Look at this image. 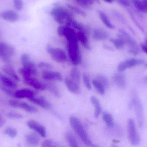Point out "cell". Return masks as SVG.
I'll return each mask as SVG.
<instances>
[{
    "mask_svg": "<svg viewBox=\"0 0 147 147\" xmlns=\"http://www.w3.org/2000/svg\"><path fill=\"white\" fill-rule=\"evenodd\" d=\"M65 24L66 26L70 27L74 30L76 29L78 31H86L85 28L84 26L74 20L73 17L68 19L65 22Z\"/></svg>",
    "mask_w": 147,
    "mask_h": 147,
    "instance_id": "obj_25",
    "label": "cell"
},
{
    "mask_svg": "<svg viewBox=\"0 0 147 147\" xmlns=\"http://www.w3.org/2000/svg\"><path fill=\"white\" fill-rule=\"evenodd\" d=\"M0 16L5 20L11 22L17 21L19 19V16L16 12L13 10H9L3 11L0 14Z\"/></svg>",
    "mask_w": 147,
    "mask_h": 147,
    "instance_id": "obj_15",
    "label": "cell"
},
{
    "mask_svg": "<svg viewBox=\"0 0 147 147\" xmlns=\"http://www.w3.org/2000/svg\"><path fill=\"white\" fill-rule=\"evenodd\" d=\"M103 1H105V2L107 3H112L114 0H103Z\"/></svg>",
    "mask_w": 147,
    "mask_h": 147,
    "instance_id": "obj_48",
    "label": "cell"
},
{
    "mask_svg": "<svg viewBox=\"0 0 147 147\" xmlns=\"http://www.w3.org/2000/svg\"><path fill=\"white\" fill-rule=\"evenodd\" d=\"M15 51L13 46L7 43L0 42V58L6 62H9L14 55Z\"/></svg>",
    "mask_w": 147,
    "mask_h": 147,
    "instance_id": "obj_6",
    "label": "cell"
},
{
    "mask_svg": "<svg viewBox=\"0 0 147 147\" xmlns=\"http://www.w3.org/2000/svg\"><path fill=\"white\" fill-rule=\"evenodd\" d=\"M93 1H94L96 2L97 3H99V0H93Z\"/></svg>",
    "mask_w": 147,
    "mask_h": 147,
    "instance_id": "obj_50",
    "label": "cell"
},
{
    "mask_svg": "<svg viewBox=\"0 0 147 147\" xmlns=\"http://www.w3.org/2000/svg\"><path fill=\"white\" fill-rule=\"evenodd\" d=\"M83 79L84 83L86 89H87L90 90L91 89V84L90 80L89 75L86 72L83 73Z\"/></svg>",
    "mask_w": 147,
    "mask_h": 147,
    "instance_id": "obj_41",
    "label": "cell"
},
{
    "mask_svg": "<svg viewBox=\"0 0 147 147\" xmlns=\"http://www.w3.org/2000/svg\"><path fill=\"white\" fill-rule=\"evenodd\" d=\"M102 117L103 120L104 121L107 127H114V119L111 114L105 111L103 113Z\"/></svg>",
    "mask_w": 147,
    "mask_h": 147,
    "instance_id": "obj_30",
    "label": "cell"
},
{
    "mask_svg": "<svg viewBox=\"0 0 147 147\" xmlns=\"http://www.w3.org/2000/svg\"><path fill=\"white\" fill-rule=\"evenodd\" d=\"M136 8L142 13H147L146 9L142 0H130Z\"/></svg>",
    "mask_w": 147,
    "mask_h": 147,
    "instance_id": "obj_31",
    "label": "cell"
},
{
    "mask_svg": "<svg viewBox=\"0 0 147 147\" xmlns=\"http://www.w3.org/2000/svg\"><path fill=\"white\" fill-rule=\"evenodd\" d=\"M66 46L71 63L75 66L80 64L81 62V55L78 41H67Z\"/></svg>",
    "mask_w": 147,
    "mask_h": 147,
    "instance_id": "obj_3",
    "label": "cell"
},
{
    "mask_svg": "<svg viewBox=\"0 0 147 147\" xmlns=\"http://www.w3.org/2000/svg\"><path fill=\"white\" fill-rule=\"evenodd\" d=\"M70 77L76 83L80 84V73L78 69L75 67L72 68L71 71Z\"/></svg>",
    "mask_w": 147,
    "mask_h": 147,
    "instance_id": "obj_32",
    "label": "cell"
},
{
    "mask_svg": "<svg viewBox=\"0 0 147 147\" xmlns=\"http://www.w3.org/2000/svg\"><path fill=\"white\" fill-rule=\"evenodd\" d=\"M21 61L23 68L29 71L32 76L38 75L37 67L34 62L27 54H23L21 57Z\"/></svg>",
    "mask_w": 147,
    "mask_h": 147,
    "instance_id": "obj_8",
    "label": "cell"
},
{
    "mask_svg": "<svg viewBox=\"0 0 147 147\" xmlns=\"http://www.w3.org/2000/svg\"><path fill=\"white\" fill-rule=\"evenodd\" d=\"M144 63V60H143L137 58L128 59L119 64L117 66V70L119 72L124 71L128 68H132Z\"/></svg>",
    "mask_w": 147,
    "mask_h": 147,
    "instance_id": "obj_10",
    "label": "cell"
},
{
    "mask_svg": "<svg viewBox=\"0 0 147 147\" xmlns=\"http://www.w3.org/2000/svg\"><path fill=\"white\" fill-rule=\"evenodd\" d=\"M46 89H47L49 91H51L54 96L57 97H59L60 96V91L58 88L53 84L47 83L45 84Z\"/></svg>",
    "mask_w": 147,
    "mask_h": 147,
    "instance_id": "obj_33",
    "label": "cell"
},
{
    "mask_svg": "<svg viewBox=\"0 0 147 147\" xmlns=\"http://www.w3.org/2000/svg\"><path fill=\"white\" fill-rule=\"evenodd\" d=\"M146 81H147V78H146Z\"/></svg>",
    "mask_w": 147,
    "mask_h": 147,
    "instance_id": "obj_51",
    "label": "cell"
},
{
    "mask_svg": "<svg viewBox=\"0 0 147 147\" xmlns=\"http://www.w3.org/2000/svg\"><path fill=\"white\" fill-rule=\"evenodd\" d=\"M97 80L100 82L105 88H107L109 86V81L107 78L104 75L99 74L97 76Z\"/></svg>",
    "mask_w": 147,
    "mask_h": 147,
    "instance_id": "obj_38",
    "label": "cell"
},
{
    "mask_svg": "<svg viewBox=\"0 0 147 147\" xmlns=\"http://www.w3.org/2000/svg\"><path fill=\"white\" fill-rule=\"evenodd\" d=\"M46 50L52 58L56 62L62 63L66 60V53L63 49L53 47L49 44L47 46Z\"/></svg>",
    "mask_w": 147,
    "mask_h": 147,
    "instance_id": "obj_5",
    "label": "cell"
},
{
    "mask_svg": "<svg viewBox=\"0 0 147 147\" xmlns=\"http://www.w3.org/2000/svg\"><path fill=\"white\" fill-rule=\"evenodd\" d=\"M67 7L68 9H70L71 11L78 15L81 16L85 17L86 16L85 12H84L83 10L80 9L78 7H75V6H73V5H71V4H68L67 5Z\"/></svg>",
    "mask_w": 147,
    "mask_h": 147,
    "instance_id": "obj_36",
    "label": "cell"
},
{
    "mask_svg": "<svg viewBox=\"0 0 147 147\" xmlns=\"http://www.w3.org/2000/svg\"><path fill=\"white\" fill-rule=\"evenodd\" d=\"M113 82L117 87L121 89H124L126 86V80L124 75L120 72H116L114 74L113 78Z\"/></svg>",
    "mask_w": 147,
    "mask_h": 147,
    "instance_id": "obj_20",
    "label": "cell"
},
{
    "mask_svg": "<svg viewBox=\"0 0 147 147\" xmlns=\"http://www.w3.org/2000/svg\"><path fill=\"white\" fill-rule=\"evenodd\" d=\"M7 116L10 119H21L22 118V115L18 112L10 111L7 114Z\"/></svg>",
    "mask_w": 147,
    "mask_h": 147,
    "instance_id": "obj_42",
    "label": "cell"
},
{
    "mask_svg": "<svg viewBox=\"0 0 147 147\" xmlns=\"http://www.w3.org/2000/svg\"><path fill=\"white\" fill-rule=\"evenodd\" d=\"M13 79L8 76L0 72V82L1 84L11 89H15L17 87V84Z\"/></svg>",
    "mask_w": 147,
    "mask_h": 147,
    "instance_id": "obj_19",
    "label": "cell"
},
{
    "mask_svg": "<svg viewBox=\"0 0 147 147\" xmlns=\"http://www.w3.org/2000/svg\"><path fill=\"white\" fill-rule=\"evenodd\" d=\"M77 33L78 41L86 49H90V45L87 37L86 31H78Z\"/></svg>",
    "mask_w": 147,
    "mask_h": 147,
    "instance_id": "obj_18",
    "label": "cell"
},
{
    "mask_svg": "<svg viewBox=\"0 0 147 147\" xmlns=\"http://www.w3.org/2000/svg\"><path fill=\"white\" fill-rule=\"evenodd\" d=\"M144 44H146V45H147V38L146 39V40H145V42Z\"/></svg>",
    "mask_w": 147,
    "mask_h": 147,
    "instance_id": "obj_49",
    "label": "cell"
},
{
    "mask_svg": "<svg viewBox=\"0 0 147 147\" xmlns=\"http://www.w3.org/2000/svg\"><path fill=\"white\" fill-rule=\"evenodd\" d=\"M92 84L95 89L100 95H104L105 93V88L97 79H93Z\"/></svg>",
    "mask_w": 147,
    "mask_h": 147,
    "instance_id": "obj_34",
    "label": "cell"
},
{
    "mask_svg": "<svg viewBox=\"0 0 147 147\" xmlns=\"http://www.w3.org/2000/svg\"><path fill=\"white\" fill-rule=\"evenodd\" d=\"M90 101L94 107H95L94 117L97 118L99 116L102 111L101 104L98 99L94 96L91 97Z\"/></svg>",
    "mask_w": 147,
    "mask_h": 147,
    "instance_id": "obj_27",
    "label": "cell"
},
{
    "mask_svg": "<svg viewBox=\"0 0 147 147\" xmlns=\"http://www.w3.org/2000/svg\"><path fill=\"white\" fill-rule=\"evenodd\" d=\"M0 35H1V33H0Z\"/></svg>",
    "mask_w": 147,
    "mask_h": 147,
    "instance_id": "obj_52",
    "label": "cell"
},
{
    "mask_svg": "<svg viewBox=\"0 0 147 147\" xmlns=\"http://www.w3.org/2000/svg\"><path fill=\"white\" fill-rule=\"evenodd\" d=\"M51 15L54 20L59 25L64 24L68 19L73 17L72 11L61 6L53 8L51 11Z\"/></svg>",
    "mask_w": 147,
    "mask_h": 147,
    "instance_id": "obj_2",
    "label": "cell"
},
{
    "mask_svg": "<svg viewBox=\"0 0 147 147\" xmlns=\"http://www.w3.org/2000/svg\"><path fill=\"white\" fill-rule=\"evenodd\" d=\"M69 123L74 132L85 145L89 147H95V145L91 141L84 125L78 118L74 116H71Z\"/></svg>",
    "mask_w": 147,
    "mask_h": 147,
    "instance_id": "obj_1",
    "label": "cell"
},
{
    "mask_svg": "<svg viewBox=\"0 0 147 147\" xmlns=\"http://www.w3.org/2000/svg\"><path fill=\"white\" fill-rule=\"evenodd\" d=\"M65 139L69 146L71 147H78L79 145L76 138L72 133L67 132L65 134Z\"/></svg>",
    "mask_w": 147,
    "mask_h": 147,
    "instance_id": "obj_28",
    "label": "cell"
},
{
    "mask_svg": "<svg viewBox=\"0 0 147 147\" xmlns=\"http://www.w3.org/2000/svg\"><path fill=\"white\" fill-rule=\"evenodd\" d=\"M118 35L124 40L125 44L127 45L129 52L131 54L136 56L140 53V50L137 42L126 31L120 29Z\"/></svg>",
    "mask_w": 147,
    "mask_h": 147,
    "instance_id": "obj_4",
    "label": "cell"
},
{
    "mask_svg": "<svg viewBox=\"0 0 147 147\" xmlns=\"http://www.w3.org/2000/svg\"><path fill=\"white\" fill-rule=\"evenodd\" d=\"M132 106L135 108L138 125L140 127H141L143 126L144 121V115L142 104L139 100L135 99L132 101Z\"/></svg>",
    "mask_w": 147,
    "mask_h": 147,
    "instance_id": "obj_12",
    "label": "cell"
},
{
    "mask_svg": "<svg viewBox=\"0 0 147 147\" xmlns=\"http://www.w3.org/2000/svg\"><path fill=\"white\" fill-rule=\"evenodd\" d=\"M2 70L9 77H10L11 78L13 79L16 81L18 82L20 81V78L19 76L17 75L14 69L11 66L9 65L3 66L2 67Z\"/></svg>",
    "mask_w": 147,
    "mask_h": 147,
    "instance_id": "obj_24",
    "label": "cell"
},
{
    "mask_svg": "<svg viewBox=\"0 0 147 147\" xmlns=\"http://www.w3.org/2000/svg\"><path fill=\"white\" fill-rule=\"evenodd\" d=\"M16 9L18 10H21L23 8V3L22 0H13Z\"/></svg>",
    "mask_w": 147,
    "mask_h": 147,
    "instance_id": "obj_43",
    "label": "cell"
},
{
    "mask_svg": "<svg viewBox=\"0 0 147 147\" xmlns=\"http://www.w3.org/2000/svg\"><path fill=\"white\" fill-rule=\"evenodd\" d=\"M25 139L27 144L30 146H37L38 145L40 141L38 135L34 133L27 134L25 136Z\"/></svg>",
    "mask_w": 147,
    "mask_h": 147,
    "instance_id": "obj_23",
    "label": "cell"
},
{
    "mask_svg": "<svg viewBox=\"0 0 147 147\" xmlns=\"http://www.w3.org/2000/svg\"><path fill=\"white\" fill-rule=\"evenodd\" d=\"M41 146L43 147H57L60 146V145L55 141L48 139L42 143Z\"/></svg>",
    "mask_w": 147,
    "mask_h": 147,
    "instance_id": "obj_39",
    "label": "cell"
},
{
    "mask_svg": "<svg viewBox=\"0 0 147 147\" xmlns=\"http://www.w3.org/2000/svg\"><path fill=\"white\" fill-rule=\"evenodd\" d=\"M12 89L1 84H0V90L4 92L5 94H7L8 96L12 97L15 98V92L12 90Z\"/></svg>",
    "mask_w": 147,
    "mask_h": 147,
    "instance_id": "obj_40",
    "label": "cell"
},
{
    "mask_svg": "<svg viewBox=\"0 0 147 147\" xmlns=\"http://www.w3.org/2000/svg\"><path fill=\"white\" fill-rule=\"evenodd\" d=\"M34 96V93L32 90L24 89H19L15 92V97L17 98H27L28 99Z\"/></svg>",
    "mask_w": 147,
    "mask_h": 147,
    "instance_id": "obj_21",
    "label": "cell"
},
{
    "mask_svg": "<svg viewBox=\"0 0 147 147\" xmlns=\"http://www.w3.org/2000/svg\"><path fill=\"white\" fill-rule=\"evenodd\" d=\"M129 140L131 145L137 146L140 141V135L137 133L136 126L133 119H129L128 122Z\"/></svg>",
    "mask_w": 147,
    "mask_h": 147,
    "instance_id": "obj_7",
    "label": "cell"
},
{
    "mask_svg": "<svg viewBox=\"0 0 147 147\" xmlns=\"http://www.w3.org/2000/svg\"><path fill=\"white\" fill-rule=\"evenodd\" d=\"M98 15L100 20L106 27L110 29L115 28L114 25L112 24L107 15L102 10H98Z\"/></svg>",
    "mask_w": 147,
    "mask_h": 147,
    "instance_id": "obj_26",
    "label": "cell"
},
{
    "mask_svg": "<svg viewBox=\"0 0 147 147\" xmlns=\"http://www.w3.org/2000/svg\"><path fill=\"white\" fill-rule=\"evenodd\" d=\"M110 41L115 48L117 49H122L126 44L124 40L118 35L117 38L111 39Z\"/></svg>",
    "mask_w": 147,
    "mask_h": 147,
    "instance_id": "obj_29",
    "label": "cell"
},
{
    "mask_svg": "<svg viewBox=\"0 0 147 147\" xmlns=\"http://www.w3.org/2000/svg\"><path fill=\"white\" fill-rule=\"evenodd\" d=\"M42 77L47 81H61L63 77L60 72L52 71H44L42 73Z\"/></svg>",
    "mask_w": 147,
    "mask_h": 147,
    "instance_id": "obj_14",
    "label": "cell"
},
{
    "mask_svg": "<svg viewBox=\"0 0 147 147\" xmlns=\"http://www.w3.org/2000/svg\"><path fill=\"white\" fill-rule=\"evenodd\" d=\"M65 83L66 87L71 92L74 94H78L80 92L79 84L74 81L70 77H66L65 79Z\"/></svg>",
    "mask_w": 147,
    "mask_h": 147,
    "instance_id": "obj_17",
    "label": "cell"
},
{
    "mask_svg": "<svg viewBox=\"0 0 147 147\" xmlns=\"http://www.w3.org/2000/svg\"><path fill=\"white\" fill-rule=\"evenodd\" d=\"M9 105L13 108L22 109L29 113H34L38 112V109L35 107L25 102H20L18 100H11L9 101Z\"/></svg>",
    "mask_w": 147,
    "mask_h": 147,
    "instance_id": "obj_11",
    "label": "cell"
},
{
    "mask_svg": "<svg viewBox=\"0 0 147 147\" xmlns=\"http://www.w3.org/2000/svg\"><path fill=\"white\" fill-rule=\"evenodd\" d=\"M108 33L104 29L97 28L93 30L92 37L96 41L105 40L108 39Z\"/></svg>",
    "mask_w": 147,
    "mask_h": 147,
    "instance_id": "obj_22",
    "label": "cell"
},
{
    "mask_svg": "<svg viewBox=\"0 0 147 147\" xmlns=\"http://www.w3.org/2000/svg\"><path fill=\"white\" fill-rule=\"evenodd\" d=\"M22 76L27 84L30 85L36 89L42 91L46 89L45 84L42 83L35 78L33 77L32 75L25 73L22 74Z\"/></svg>",
    "mask_w": 147,
    "mask_h": 147,
    "instance_id": "obj_9",
    "label": "cell"
},
{
    "mask_svg": "<svg viewBox=\"0 0 147 147\" xmlns=\"http://www.w3.org/2000/svg\"><path fill=\"white\" fill-rule=\"evenodd\" d=\"M5 120L2 116L0 114V127H2L5 124Z\"/></svg>",
    "mask_w": 147,
    "mask_h": 147,
    "instance_id": "obj_46",
    "label": "cell"
},
{
    "mask_svg": "<svg viewBox=\"0 0 147 147\" xmlns=\"http://www.w3.org/2000/svg\"><path fill=\"white\" fill-rule=\"evenodd\" d=\"M120 5L124 7H129L130 4V0H116Z\"/></svg>",
    "mask_w": 147,
    "mask_h": 147,
    "instance_id": "obj_45",
    "label": "cell"
},
{
    "mask_svg": "<svg viewBox=\"0 0 147 147\" xmlns=\"http://www.w3.org/2000/svg\"><path fill=\"white\" fill-rule=\"evenodd\" d=\"M17 131L16 129L12 127H8L5 129L4 131V133L6 135H7L10 138H15L17 135Z\"/></svg>",
    "mask_w": 147,
    "mask_h": 147,
    "instance_id": "obj_37",
    "label": "cell"
},
{
    "mask_svg": "<svg viewBox=\"0 0 147 147\" xmlns=\"http://www.w3.org/2000/svg\"><path fill=\"white\" fill-rule=\"evenodd\" d=\"M29 101L36 105L45 109H49L51 108V104L43 97H35L34 96L28 99Z\"/></svg>",
    "mask_w": 147,
    "mask_h": 147,
    "instance_id": "obj_16",
    "label": "cell"
},
{
    "mask_svg": "<svg viewBox=\"0 0 147 147\" xmlns=\"http://www.w3.org/2000/svg\"><path fill=\"white\" fill-rule=\"evenodd\" d=\"M27 124L29 128L35 131L41 137L45 138L46 136L45 128L38 122L34 120H29L27 123Z\"/></svg>",
    "mask_w": 147,
    "mask_h": 147,
    "instance_id": "obj_13",
    "label": "cell"
},
{
    "mask_svg": "<svg viewBox=\"0 0 147 147\" xmlns=\"http://www.w3.org/2000/svg\"><path fill=\"white\" fill-rule=\"evenodd\" d=\"M38 67L41 69H51L52 68L53 66L49 63L45 62H40L38 64Z\"/></svg>",
    "mask_w": 147,
    "mask_h": 147,
    "instance_id": "obj_44",
    "label": "cell"
},
{
    "mask_svg": "<svg viewBox=\"0 0 147 147\" xmlns=\"http://www.w3.org/2000/svg\"><path fill=\"white\" fill-rule=\"evenodd\" d=\"M141 47L142 50L147 54V45L144 43H142L141 45Z\"/></svg>",
    "mask_w": 147,
    "mask_h": 147,
    "instance_id": "obj_47",
    "label": "cell"
},
{
    "mask_svg": "<svg viewBox=\"0 0 147 147\" xmlns=\"http://www.w3.org/2000/svg\"><path fill=\"white\" fill-rule=\"evenodd\" d=\"M80 7L85 8L90 7L94 3L93 0H74Z\"/></svg>",
    "mask_w": 147,
    "mask_h": 147,
    "instance_id": "obj_35",
    "label": "cell"
}]
</instances>
